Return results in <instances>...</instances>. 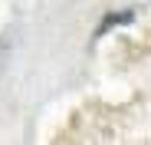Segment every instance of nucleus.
I'll use <instances>...</instances> for the list:
<instances>
[{
  "mask_svg": "<svg viewBox=\"0 0 151 145\" xmlns=\"http://www.w3.org/2000/svg\"><path fill=\"white\" fill-rule=\"evenodd\" d=\"M118 23H132V10H125V13H109L105 17V23L95 30V36H102L105 30H112V27H118Z\"/></svg>",
  "mask_w": 151,
  "mask_h": 145,
  "instance_id": "1",
  "label": "nucleus"
}]
</instances>
